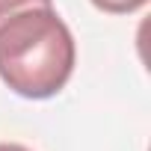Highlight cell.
Here are the masks:
<instances>
[{
	"instance_id": "cell-1",
	"label": "cell",
	"mask_w": 151,
	"mask_h": 151,
	"mask_svg": "<svg viewBox=\"0 0 151 151\" xmlns=\"http://www.w3.org/2000/svg\"><path fill=\"white\" fill-rule=\"evenodd\" d=\"M77 45L53 3H30L0 21V80L27 101H47L65 89Z\"/></svg>"
},
{
	"instance_id": "cell-2",
	"label": "cell",
	"mask_w": 151,
	"mask_h": 151,
	"mask_svg": "<svg viewBox=\"0 0 151 151\" xmlns=\"http://www.w3.org/2000/svg\"><path fill=\"white\" fill-rule=\"evenodd\" d=\"M148 0H92V6L98 12H107V15H133Z\"/></svg>"
},
{
	"instance_id": "cell-3",
	"label": "cell",
	"mask_w": 151,
	"mask_h": 151,
	"mask_svg": "<svg viewBox=\"0 0 151 151\" xmlns=\"http://www.w3.org/2000/svg\"><path fill=\"white\" fill-rule=\"evenodd\" d=\"M30 3H53V0H0V21L21 6H30Z\"/></svg>"
},
{
	"instance_id": "cell-4",
	"label": "cell",
	"mask_w": 151,
	"mask_h": 151,
	"mask_svg": "<svg viewBox=\"0 0 151 151\" xmlns=\"http://www.w3.org/2000/svg\"><path fill=\"white\" fill-rule=\"evenodd\" d=\"M0 151H30V148H24L18 142H0Z\"/></svg>"
}]
</instances>
